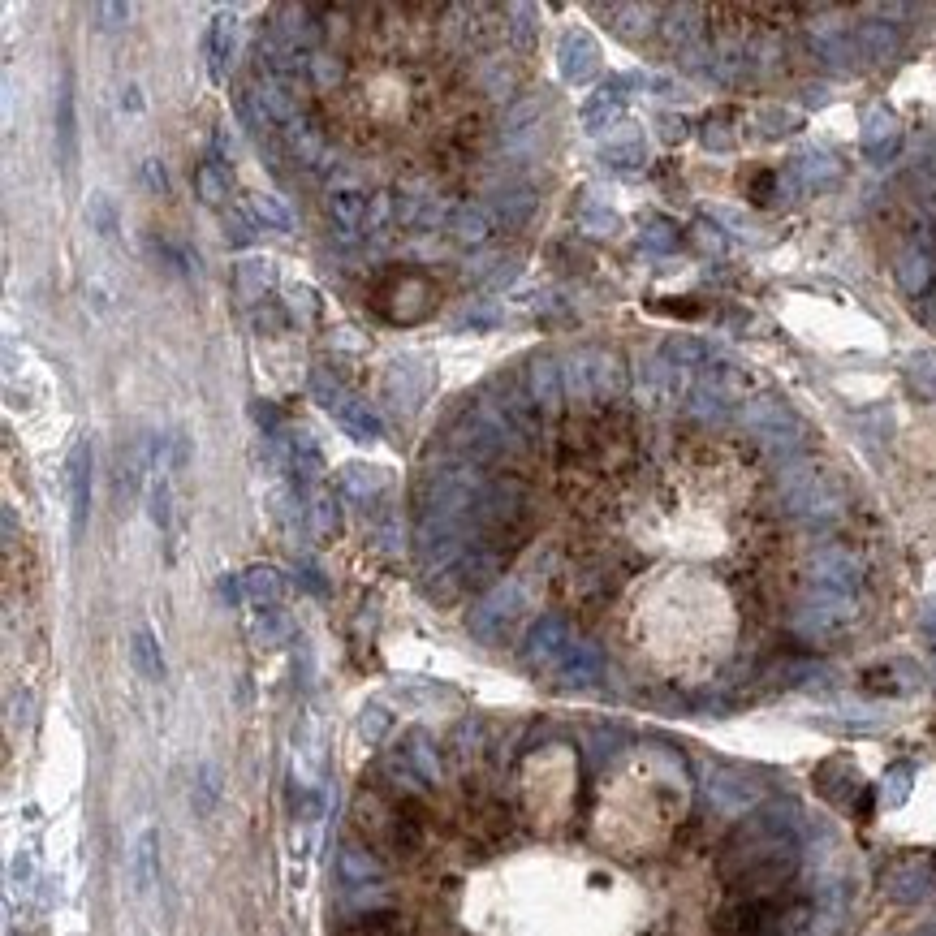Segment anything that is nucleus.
I'll return each instance as SVG.
<instances>
[{
	"instance_id": "nucleus-9",
	"label": "nucleus",
	"mask_w": 936,
	"mask_h": 936,
	"mask_svg": "<svg viewBox=\"0 0 936 936\" xmlns=\"http://www.w3.org/2000/svg\"><path fill=\"white\" fill-rule=\"evenodd\" d=\"M527 393L535 397V406L544 415H557L561 402H566V384H561V363L553 354H531L527 363Z\"/></svg>"
},
{
	"instance_id": "nucleus-31",
	"label": "nucleus",
	"mask_w": 936,
	"mask_h": 936,
	"mask_svg": "<svg viewBox=\"0 0 936 936\" xmlns=\"http://www.w3.org/2000/svg\"><path fill=\"white\" fill-rule=\"evenodd\" d=\"M479 609H484L488 617H497L501 626H509L518 617V609H522V583H518V578H501V583L492 587L484 600H479Z\"/></svg>"
},
{
	"instance_id": "nucleus-55",
	"label": "nucleus",
	"mask_w": 936,
	"mask_h": 936,
	"mask_svg": "<svg viewBox=\"0 0 936 936\" xmlns=\"http://www.w3.org/2000/svg\"><path fill=\"white\" fill-rule=\"evenodd\" d=\"M298 574H302V583H307V587L315 591V596H324V578H320V570H315L311 561H302V566H298Z\"/></svg>"
},
{
	"instance_id": "nucleus-4",
	"label": "nucleus",
	"mask_w": 936,
	"mask_h": 936,
	"mask_svg": "<svg viewBox=\"0 0 936 936\" xmlns=\"http://www.w3.org/2000/svg\"><path fill=\"white\" fill-rule=\"evenodd\" d=\"M570 626H566V617H557V613H548L540 617L531 630H527V643H522V656H527V665L535 669H553L561 656L570 652Z\"/></svg>"
},
{
	"instance_id": "nucleus-43",
	"label": "nucleus",
	"mask_w": 936,
	"mask_h": 936,
	"mask_svg": "<svg viewBox=\"0 0 936 936\" xmlns=\"http://www.w3.org/2000/svg\"><path fill=\"white\" fill-rule=\"evenodd\" d=\"M389 725H393L389 708H384V704H367L363 717H359V734H363V742H380L384 734H389Z\"/></svg>"
},
{
	"instance_id": "nucleus-6",
	"label": "nucleus",
	"mask_w": 936,
	"mask_h": 936,
	"mask_svg": "<svg viewBox=\"0 0 936 936\" xmlns=\"http://www.w3.org/2000/svg\"><path fill=\"white\" fill-rule=\"evenodd\" d=\"M850 600L846 596H833V591H816L811 600H803V609L794 613V626L803 635H829V630L846 626L850 622Z\"/></svg>"
},
{
	"instance_id": "nucleus-50",
	"label": "nucleus",
	"mask_w": 936,
	"mask_h": 936,
	"mask_svg": "<svg viewBox=\"0 0 936 936\" xmlns=\"http://www.w3.org/2000/svg\"><path fill=\"white\" fill-rule=\"evenodd\" d=\"M695 9H673L669 13V22H665V31H669V39H691L695 35Z\"/></svg>"
},
{
	"instance_id": "nucleus-1",
	"label": "nucleus",
	"mask_w": 936,
	"mask_h": 936,
	"mask_svg": "<svg viewBox=\"0 0 936 936\" xmlns=\"http://www.w3.org/2000/svg\"><path fill=\"white\" fill-rule=\"evenodd\" d=\"M518 440L522 436L514 432V423L492 402L471 406L458 419V428H453V445H458L462 462H505L518 449Z\"/></svg>"
},
{
	"instance_id": "nucleus-11",
	"label": "nucleus",
	"mask_w": 936,
	"mask_h": 936,
	"mask_svg": "<svg viewBox=\"0 0 936 936\" xmlns=\"http://www.w3.org/2000/svg\"><path fill=\"white\" fill-rule=\"evenodd\" d=\"M130 885L139 898H151V889L160 885V833L143 829L130 846Z\"/></svg>"
},
{
	"instance_id": "nucleus-20",
	"label": "nucleus",
	"mask_w": 936,
	"mask_h": 936,
	"mask_svg": "<svg viewBox=\"0 0 936 936\" xmlns=\"http://www.w3.org/2000/svg\"><path fill=\"white\" fill-rule=\"evenodd\" d=\"M130 665L143 682H164V652H160V639L151 626H139L130 635Z\"/></svg>"
},
{
	"instance_id": "nucleus-36",
	"label": "nucleus",
	"mask_w": 936,
	"mask_h": 936,
	"mask_svg": "<svg viewBox=\"0 0 936 936\" xmlns=\"http://www.w3.org/2000/svg\"><path fill=\"white\" fill-rule=\"evenodd\" d=\"M87 225L100 233V238H117V229H121V216H117V203L108 190H95V195L87 199Z\"/></svg>"
},
{
	"instance_id": "nucleus-35",
	"label": "nucleus",
	"mask_w": 936,
	"mask_h": 936,
	"mask_svg": "<svg viewBox=\"0 0 936 936\" xmlns=\"http://www.w3.org/2000/svg\"><path fill=\"white\" fill-rule=\"evenodd\" d=\"M384 393L393 397V406L397 410H410L419 402V380H415V367H406V363H393L389 367V376H384Z\"/></svg>"
},
{
	"instance_id": "nucleus-47",
	"label": "nucleus",
	"mask_w": 936,
	"mask_h": 936,
	"mask_svg": "<svg viewBox=\"0 0 936 936\" xmlns=\"http://www.w3.org/2000/svg\"><path fill=\"white\" fill-rule=\"evenodd\" d=\"M885 139H893V117H889V113H880V108H876V113H867L863 143H867V147H880Z\"/></svg>"
},
{
	"instance_id": "nucleus-54",
	"label": "nucleus",
	"mask_w": 936,
	"mask_h": 936,
	"mask_svg": "<svg viewBox=\"0 0 936 936\" xmlns=\"http://www.w3.org/2000/svg\"><path fill=\"white\" fill-rule=\"evenodd\" d=\"M643 246H648V251H669V246H673L669 225H652L648 233H643Z\"/></svg>"
},
{
	"instance_id": "nucleus-3",
	"label": "nucleus",
	"mask_w": 936,
	"mask_h": 936,
	"mask_svg": "<svg viewBox=\"0 0 936 936\" xmlns=\"http://www.w3.org/2000/svg\"><path fill=\"white\" fill-rule=\"evenodd\" d=\"M91 466H95V453H91V440H78L65 458V488H70V531L74 540L87 531V518H91Z\"/></svg>"
},
{
	"instance_id": "nucleus-42",
	"label": "nucleus",
	"mask_w": 936,
	"mask_h": 936,
	"mask_svg": "<svg viewBox=\"0 0 936 936\" xmlns=\"http://www.w3.org/2000/svg\"><path fill=\"white\" fill-rule=\"evenodd\" d=\"M898 281L911 289V294H915V289H924V281H928V259L919 255V251H902V255H898Z\"/></svg>"
},
{
	"instance_id": "nucleus-34",
	"label": "nucleus",
	"mask_w": 936,
	"mask_h": 936,
	"mask_svg": "<svg viewBox=\"0 0 936 936\" xmlns=\"http://www.w3.org/2000/svg\"><path fill=\"white\" fill-rule=\"evenodd\" d=\"M251 639L259 643V648H281V643L289 639V617L281 609H255Z\"/></svg>"
},
{
	"instance_id": "nucleus-29",
	"label": "nucleus",
	"mask_w": 936,
	"mask_h": 936,
	"mask_svg": "<svg viewBox=\"0 0 936 936\" xmlns=\"http://www.w3.org/2000/svg\"><path fill=\"white\" fill-rule=\"evenodd\" d=\"M337 867H341V880L346 885H371V880H380V859L371 855L367 846H341V859H337Z\"/></svg>"
},
{
	"instance_id": "nucleus-44",
	"label": "nucleus",
	"mask_w": 936,
	"mask_h": 936,
	"mask_svg": "<svg viewBox=\"0 0 936 936\" xmlns=\"http://www.w3.org/2000/svg\"><path fill=\"white\" fill-rule=\"evenodd\" d=\"M911 384L924 397H936V354H915L911 359Z\"/></svg>"
},
{
	"instance_id": "nucleus-45",
	"label": "nucleus",
	"mask_w": 936,
	"mask_h": 936,
	"mask_svg": "<svg viewBox=\"0 0 936 936\" xmlns=\"http://www.w3.org/2000/svg\"><path fill=\"white\" fill-rule=\"evenodd\" d=\"M859 44H863L867 57H889V52H893V31H885L880 22H872V26H863V31H859Z\"/></svg>"
},
{
	"instance_id": "nucleus-8",
	"label": "nucleus",
	"mask_w": 936,
	"mask_h": 936,
	"mask_svg": "<svg viewBox=\"0 0 936 936\" xmlns=\"http://www.w3.org/2000/svg\"><path fill=\"white\" fill-rule=\"evenodd\" d=\"M497 225L501 220H497V212H492V203H484V199H466L449 212V238L462 242V246H484Z\"/></svg>"
},
{
	"instance_id": "nucleus-14",
	"label": "nucleus",
	"mask_w": 936,
	"mask_h": 936,
	"mask_svg": "<svg viewBox=\"0 0 936 936\" xmlns=\"http://www.w3.org/2000/svg\"><path fill=\"white\" fill-rule=\"evenodd\" d=\"M587 371H591V393H596V402H613V397L626 393V367L613 350L587 346Z\"/></svg>"
},
{
	"instance_id": "nucleus-5",
	"label": "nucleus",
	"mask_w": 936,
	"mask_h": 936,
	"mask_svg": "<svg viewBox=\"0 0 936 936\" xmlns=\"http://www.w3.org/2000/svg\"><path fill=\"white\" fill-rule=\"evenodd\" d=\"M557 70L561 78L570 82V87H587L591 78L600 74V48H596V39H591L587 31H566L561 35V44H557Z\"/></svg>"
},
{
	"instance_id": "nucleus-51",
	"label": "nucleus",
	"mask_w": 936,
	"mask_h": 936,
	"mask_svg": "<svg viewBox=\"0 0 936 936\" xmlns=\"http://www.w3.org/2000/svg\"><path fill=\"white\" fill-rule=\"evenodd\" d=\"M484 91H488V95H497V100H501V95H514V74H509V70H497V65H492V70H484Z\"/></svg>"
},
{
	"instance_id": "nucleus-13",
	"label": "nucleus",
	"mask_w": 936,
	"mask_h": 936,
	"mask_svg": "<svg viewBox=\"0 0 936 936\" xmlns=\"http://www.w3.org/2000/svg\"><path fill=\"white\" fill-rule=\"evenodd\" d=\"M561 686H591L604 673V656L596 643H570V652L553 665Z\"/></svg>"
},
{
	"instance_id": "nucleus-24",
	"label": "nucleus",
	"mask_w": 936,
	"mask_h": 936,
	"mask_svg": "<svg viewBox=\"0 0 936 936\" xmlns=\"http://www.w3.org/2000/svg\"><path fill=\"white\" fill-rule=\"evenodd\" d=\"M285 143H289V156H294L298 164H307V169H324L328 164V147H324V139L315 134L307 121H294V126H285Z\"/></svg>"
},
{
	"instance_id": "nucleus-58",
	"label": "nucleus",
	"mask_w": 936,
	"mask_h": 936,
	"mask_svg": "<svg viewBox=\"0 0 936 936\" xmlns=\"http://www.w3.org/2000/svg\"><path fill=\"white\" fill-rule=\"evenodd\" d=\"M902 794H906V768H898V773L889 777V803H898Z\"/></svg>"
},
{
	"instance_id": "nucleus-15",
	"label": "nucleus",
	"mask_w": 936,
	"mask_h": 936,
	"mask_svg": "<svg viewBox=\"0 0 936 936\" xmlns=\"http://www.w3.org/2000/svg\"><path fill=\"white\" fill-rule=\"evenodd\" d=\"M492 406H497L501 415H505L509 423H514V432H518L522 440H540L544 410L535 406V397H531L527 389H514V384H509V389L501 393V402H492Z\"/></svg>"
},
{
	"instance_id": "nucleus-19",
	"label": "nucleus",
	"mask_w": 936,
	"mask_h": 936,
	"mask_svg": "<svg viewBox=\"0 0 936 936\" xmlns=\"http://www.w3.org/2000/svg\"><path fill=\"white\" fill-rule=\"evenodd\" d=\"M242 596L255 604V609H277L285 596V578L277 566H251L242 574Z\"/></svg>"
},
{
	"instance_id": "nucleus-49",
	"label": "nucleus",
	"mask_w": 936,
	"mask_h": 936,
	"mask_svg": "<svg viewBox=\"0 0 936 936\" xmlns=\"http://www.w3.org/2000/svg\"><path fill=\"white\" fill-rule=\"evenodd\" d=\"M798 173H803L807 182H824V177H833L837 169H833L829 156H803V160H798Z\"/></svg>"
},
{
	"instance_id": "nucleus-37",
	"label": "nucleus",
	"mask_w": 936,
	"mask_h": 936,
	"mask_svg": "<svg viewBox=\"0 0 936 936\" xmlns=\"http://www.w3.org/2000/svg\"><path fill=\"white\" fill-rule=\"evenodd\" d=\"M535 18H540V13H535L531 5H509L505 9V31H509V39H514L518 52H531L535 48V26H540Z\"/></svg>"
},
{
	"instance_id": "nucleus-53",
	"label": "nucleus",
	"mask_w": 936,
	"mask_h": 936,
	"mask_svg": "<svg viewBox=\"0 0 936 936\" xmlns=\"http://www.w3.org/2000/svg\"><path fill=\"white\" fill-rule=\"evenodd\" d=\"M143 182H147L151 195H164V190H169V177H164L160 160H143Z\"/></svg>"
},
{
	"instance_id": "nucleus-48",
	"label": "nucleus",
	"mask_w": 936,
	"mask_h": 936,
	"mask_svg": "<svg viewBox=\"0 0 936 936\" xmlns=\"http://www.w3.org/2000/svg\"><path fill=\"white\" fill-rule=\"evenodd\" d=\"M95 18H100L104 31H117V26L130 22V5L126 0H108V5H95Z\"/></svg>"
},
{
	"instance_id": "nucleus-38",
	"label": "nucleus",
	"mask_w": 936,
	"mask_h": 936,
	"mask_svg": "<svg viewBox=\"0 0 936 936\" xmlns=\"http://www.w3.org/2000/svg\"><path fill=\"white\" fill-rule=\"evenodd\" d=\"M307 74H311V82H315V91H337V87H341V78H346V65H341L337 52L315 48V52H311Z\"/></svg>"
},
{
	"instance_id": "nucleus-60",
	"label": "nucleus",
	"mask_w": 936,
	"mask_h": 936,
	"mask_svg": "<svg viewBox=\"0 0 936 936\" xmlns=\"http://www.w3.org/2000/svg\"><path fill=\"white\" fill-rule=\"evenodd\" d=\"M26 876H31V859L18 855V859H13V880H26Z\"/></svg>"
},
{
	"instance_id": "nucleus-12",
	"label": "nucleus",
	"mask_w": 936,
	"mask_h": 936,
	"mask_svg": "<svg viewBox=\"0 0 936 936\" xmlns=\"http://www.w3.org/2000/svg\"><path fill=\"white\" fill-rule=\"evenodd\" d=\"M57 160L65 173H74L78 160V113H74V78L65 74L57 87Z\"/></svg>"
},
{
	"instance_id": "nucleus-33",
	"label": "nucleus",
	"mask_w": 936,
	"mask_h": 936,
	"mask_svg": "<svg viewBox=\"0 0 936 936\" xmlns=\"http://www.w3.org/2000/svg\"><path fill=\"white\" fill-rule=\"evenodd\" d=\"M561 384H566L570 402H596V393H591V371H587V350H574L561 359Z\"/></svg>"
},
{
	"instance_id": "nucleus-30",
	"label": "nucleus",
	"mask_w": 936,
	"mask_h": 936,
	"mask_svg": "<svg viewBox=\"0 0 936 936\" xmlns=\"http://www.w3.org/2000/svg\"><path fill=\"white\" fill-rule=\"evenodd\" d=\"M402 755L415 764V773L428 781V786H432V781H440V751H436V742L423 734V729H410L406 742H402Z\"/></svg>"
},
{
	"instance_id": "nucleus-25",
	"label": "nucleus",
	"mask_w": 936,
	"mask_h": 936,
	"mask_svg": "<svg viewBox=\"0 0 936 936\" xmlns=\"http://www.w3.org/2000/svg\"><path fill=\"white\" fill-rule=\"evenodd\" d=\"M492 212H497L501 225H522L531 212H535V190L527 182H514V186H501L492 195Z\"/></svg>"
},
{
	"instance_id": "nucleus-27",
	"label": "nucleus",
	"mask_w": 936,
	"mask_h": 936,
	"mask_svg": "<svg viewBox=\"0 0 936 936\" xmlns=\"http://www.w3.org/2000/svg\"><path fill=\"white\" fill-rule=\"evenodd\" d=\"M246 212H251L255 225L264 229H277V233H289L294 229V212L281 203V195H272V190H255L251 199H246Z\"/></svg>"
},
{
	"instance_id": "nucleus-2",
	"label": "nucleus",
	"mask_w": 936,
	"mask_h": 936,
	"mask_svg": "<svg viewBox=\"0 0 936 936\" xmlns=\"http://www.w3.org/2000/svg\"><path fill=\"white\" fill-rule=\"evenodd\" d=\"M311 397H315V402H320L354 440H380V436H384V423H380L376 410H371L363 397H354L337 376H328L324 367L311 371Z\"/></svg>"
},
{
	"instance_id": "nucleus-39",
	"label": "nucleus",
	"mask_w": 936,
	"mask_h": 936,
	"mask_svg": "<svg viewBox=\"0 0 936 936\" xmlns=\"http://www.w3.org/2000/svg\"><path fill=\"white\" fill-rule=\"evenodd\" d=\"M544 108H548L544 95H527V100H518V104L505 113V139H518V134L527 130L531 121L540 126V113H544Z\"/></svg>"
},
{
	"instance_id": "nucleus-56",
	"label": "nucleus",
	"mask_w": 936,
	"mask_h": 936,
	"mask_svg": "<svg viewBox=\"0 0 936 936\" xmlns=\"http://www.w3.org/2000/svg\"><path fill=\"white\" fill-rule=\"evenodd\" d=\"M220 596H225L229 604H238V600H246V596H242V574H238V578H229V574L220 578Z\"/></svg>"
},
{
	"instance_id": "nucleus-7",
	"label": "nucleus",
	"mask_w": 936,
	"mask_h": 936,
	"mask_svg": "<svg viewBox=\"0 0 936 936\" xmlns=\"http://www.w3.org/2000/svg\"><path fill=\"white\" fill-rule=\"evenodd\" d=\"M233 52H238V13H216L208 35H203V57H208V78L225 82Z\"/></svg>"
},
{
	"instance_id": "nucleus-32",
	"label": "nucleus",
	"mask_w": 936,
	"mask_h": 936,
	"mask_svg": "<svg viewBox=\"0 0 936 936\" xmlns=\"http://www.w3.org/2000/svg\"><path fill=\"white\" fill-rule=\"evenodd\" d=\"M229 182H233V173L225 169V164H199V173H195V190H199V199L208 203V208H225V199H229Z\"/></svg>"
},
{
	"instance_id": "nucleus-46",
	"label": "nucleus",
	"mask_w": 936,
	"mask_h": 936,
	"mask_svg": "<svg viewBox=\"0 0 936 936\" xmlns=\"http://www.w3.org/2000/svg\"><path fill=\"white\" fill-rule=\"evenodd\" d=\"M225 238H229V246H251L255 242L251 216H246V212H229L225 216Z\"/></svg>"
},
{
	"instance_id": "nucleus-26",
	"label": "nucleus",
	"mask_w": 936,
	"mask_h": 936,
	"mask_svg": "<svg viewBox=\"0 0 936 936\" xmlns=\"http://www.w3.org/2000/svg\"><path fill=\"white\" fill-rule=\"evenodd\" d=\"M341 492H346L350 501H376L384 492V471L371 462H350L346 471H341Z\"/></svg>"
},
{
	"instance_id": "nucleus-59",
	"label": "nucleus",
	"mask_w": 936,
	"mask_h": 936,
	"mask_svg": "<svg viewBox=\"0 0 936 936\" xmlns=\"http://www.w3.org/2000/svg\"><path fill=\"white\" fill-rule=\"evenodd\" d=\"M18 540V518H13V505H5V544Z\"/></svg>"
},
{
	"instance_id": "nucleus-22",
	"label": "nucleus",
	"mask_w": 936,
	"mask_h": 936,
	"mask_svg": "<svg viewBox=\"0 0 936 936\" xmlns=\"http://www.w3.org/2000/svg\"><path fill=\"white\" fill-rule=\"evenodd\" d=\"M233 285H238L242 302H259L272 285H277V268H272V259L251 255V259H242L238 264V272H233Z\"/></svg>"
},
{
	"instance_id": "nucleus-40",
	"label": "nucleus",
	"mask_w": 936,
	"mask_h": 936,
	"mask_svg": "<svg viewBox=\"0 0 936 936\" xmlns=\"http://www.w3.org/2000/svg\"><path fill=\"white\" fill-rule=\"evenodd\" d=\"M384 777H389L397 790H406V794H423V790H428V781L415 773V764H410L406 755H402V747H397L389 760H384Z\"/></svg>"
},
{
	"instance_id": "nucleus-18",
	"label": "nucleus",
	"mask_w": 936,
	"mask_h": 936,
	"mask_svg": "<svg viewBox=\"0 0 936 936\" xmlns=\"http://www.w3.org/2000/svg\"><path fill=\"white\" fill-rule=\"evenodd\" d=\"M255 100L264 104V113L272 117V126H294L298 121V104H294V95H289V78H272V74H264L255 82Z\"/></svg>"
},
{
	"instance_id": "nucleus-41",
	"label": "nucleus",
	"mask_w": 936,
	"mask_h": 936,
	"mask_svg": "<svg viewBox=\"0 0 936 936\" xmlns=\"http://www.w3.org/2000/svg\"><path fill=\"white\" fill-rule=\"evenodd\" d=\"M578 229L591 233V238H613V233L622 229V220H617L613 208H604V203H587V208L578 212Z\"/></svg>"
},
{
	"instance_id": "nucleus-28",
	"label": "nucleus",
	"mask_w": 936,
	"mask_h": 936,
	"mask_svg": "<svg viewBox=\"0 0 936 936\" xmlns=\"http://www.w3.org/2000/svg\"><path fill=\"white\" fill-rule=\"evenodd\" d=\"M220 794H225V786H220V768L212 760H203L195 768V790H190V807H195L199 820H208L220 807Z\"/></svg>"
},
{
	"instance_id": "nucleus-23",
	"label": "nucleus",
	"mask_w": 936,
	"mask_h": 936,
	"mask_svg": "<svg viewBox=\"0 0 936 936\" xmlns=\"http://www.w3.org/2000/svg\"><path fill=\"white\" fill-rule=\"evenodd\" d=\"M307 531L320 544H333L337 540V535H341V505H337V497H328V492H311V501H307Z\"/></svg>"
},
{
	"instance_id": "nucleus-17",
	"label": "nucleus",
	"mask_w": 936,
	"mask_h": 936,
	"mask_svg": "<svg viewBox=\"0 0 936 936\" xmlns=\"http://www.w3.org/2000/svg\"><path fill=\"white\" fill-rule=\"evenodd\" d=\"M604 164H613V169H639L643 160H648V139H643L639 126H617L609 139L600 147Z\"/></svg>"
},
{
	"instance_id": "nucleus-57",
	"label": "nucleus",
	"mask_w": 936,
	"mask_h": 936,
	"mask_svg": "<svg viewBox=\"0 0 936 936\" xmlns=\"http://www.w3.org/2000/svg\"><path fill=\"white\" fill-rule=\"evenodd\" d=\"M121 108H126V113H143V95H139V87H134V82H130L126 91H121Z\"/></svg>"
},
{
	"instance_id": "nucleus-52",
	"label": "nucleus",
	"mask_w": 936,
	"mask_h": 936,
	"mask_svg": "<svg viewBox=\"0 0 936 936\" xmlns=\"http://www.w3.org/2000/svg\"><path fill=\"white\" fill-rule=\"evenodd\" d=\"M514 281H518V264H514V259H497V268H492V277L484 285L488 289H509Z\"/></svg>"
},
{
	"instance_id": "nucleus-10",
	"label": "nucleus",
	"mask_w": 936,
	"mask_h": 936,
	"mask_svg": "<svg viewBox=\"0 0 936 936\" xmlns=\"http://www.w3.org/2000/svg\"><path fill=\"white\" fill-rule=\"evenodd\" d=\"M328 212H333V225H337V238L341 242H359V233L367 229L371 220V199L363 195L359 186H341L328 195Z\"/></svg>"
},
{
	"instance_id": "nucleus-16",
	"label": "nucleus",
	"mask_w": 936,
	"mask_h": 936,
	"mask_svg": "<svg viewBox=\"0 0 936 936\" xmlns=\"http://www.w3.org/2000/svg\"><path fill=\"white\" fill-rule=\"evenodd\" d=\"M622 108H626V82H622V78L604 82V87H600V91H591V100L583 104V130L600 134L604 126H617Z\"/></svg>"
},
{
	"instance_id": "nucleus-21",
	"label": "nucleus",
	"mask_w": 936,
	"mask_h": 936,
	"mask_svg": "<svg viewBox=\"0 0 936 936\" xmlns=\"http://www.w3.org/2000/svg\"><path fill=\"white\" fill-rule=\"evenodd\" d=\"M855 574H859V566L846 553H820L816 566H811V578L820 583V591H833V596H846V591L855 587Z\"/></svg>"
}]
</instances>
